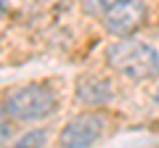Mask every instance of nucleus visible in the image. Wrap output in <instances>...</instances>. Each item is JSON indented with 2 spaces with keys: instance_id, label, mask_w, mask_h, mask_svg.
Here are the masks:
<instances>
[{
  "instance_id": "obj_1",
  "label": "nucleus",
  "mask_w": 159,
  "mask_h": 148,
  "mask_svg": "<svg viewBox=\"0 0 159 148\" xmlns=\"http://www.w3.org/2000/svg\"><path fill=\"white\" fill-rule=\"evenodd\" d=\"M109 69L119 77L133 82H148L159 77V50L143 40L133 37H114L111 45L103 50Z\"/></svg>"
},
{
  "instance_id": "obj_2",
  "label": "nucleus",
  "mask_w": 159,
  "mask_h": 148,
  "mask_svg": "<svg viewBox=\"0 0 159 148\" xmlns=\"http://www.w3.org/2000/svg\"><path fill=\"white\" fill-rule=\"evenodd\" d=\"M6 108L19 124H34L45 122L58 111V95L45 82H29L6 95Z\"/></svg>"
},
{
  "instance_id": "obj_9",
  "label": "nucleus",
  "mask_w": 159,
  "mask_h": 148,
  "mask_svg": "<svg viewBox=\"0 0 159 148\" xmlns=\"http://www.w3.org/2000/svg\"><path fill=\"white\" fill-rule=\"evenodd\" d=\"M154 101H157V103H159V87H157V93H154Z\"/></svg>"
},
{
  "instance_id": "obj_3",
  "label": "nucleus",
  "mask_w": 159,
  "mask_h": 148,
  "mask_svg": "<svg viewBox=\"0 0 159 148\" xmlns=\"http://www.w3.org/2000/svg\"><path fill=\"white\" fill-rule=\"evenodd\" d=\"M109 127V116L103 114L101 108H88L74 114L66 124L58 132V146L64 148H88L93 143H98L106 135Z\"/></svg>"
},
{
  "instance_id": "obj_6",
  "label": "nucleus",
  "mask_w": 159,
  "mask_h": 148,
  "mask_svg": "<svg viewBox=\"0 0 159 148\" xmlns=\"http://www.w3.org/2000/svg\"><path fill=\"white\" fill-rule=\"evenodd\" d=\"M114 3H117V0H80V8H82V13H85V16L101 19L109 8L114 6Z\"/></svg>"
},
{
  "instance_id": "obj_8",
  "label": "nucleus",
  "mask_w": 159,
  "mask_h": 148,
  "mask_svg": "<svg viewBox=\"0 0 159 148\" xmlns=\"http://www.w3.org/2000/svg\"><path fill=\"white\" fill-rule=\"evenodd\" d=\"M11 137H13V116L8 114L6 103L0 101V146L11 143Z\"/></svg>"
},
{
  "instance_id": "obj_5",
  "label": "nucleus",
  "mask_w": 159,
  "mask_h": 148,
  "mask_svg": "<svg viewBox=\"0 0 159 148\" xmlns=\"http://www.w3.org/2000/svg\"><path fill=\"white\" fill-rule=\"evenodd\" d=\"M74 98L85 108H103L106 103H111L114 87L101 77H82L74 87Z\"/></svg>"
},
{
  "instance_id": "obj_4",
  "label": "nucleus",
  "mask_w": 159,
  "mask_h": 148,
  "mask_svg": "<svg viewBox=\"0 0 159 148\" xmlns=\"http://www.w3.org/2000/svg\"><path fill=\"white\" fill-rule=\"evenodd\" d=\"M148 19L146 0H117L101 16V27L111 37H133Z\"/></svg>"
},
{
  "instance_id": "obj_7",
  "label": "nucleus",
  "mask_w": 159,
  "mask_h": 148,
  "mask_svg": "<svg viewBox=\"0 0 159 148\" xmlns=\"http://www.w3.org/2000/svg\"><path fill=\"white\" fill-rule=\"evenodd\" d=\"M48 143V132L45 130H29L24 132V135H19L16 140H13V146L16 148H29V146H45Z\"/></svg>"
}]
</instances>
